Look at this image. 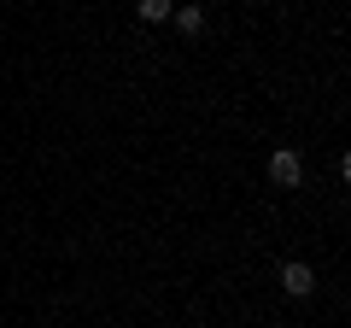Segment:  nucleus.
<instances>
[{"mask_svg": "<svg viewBox=\"0 0 351 328\" xmlns=\"http://www.w3.org/2000/svg\"><path fill=\"white\" fill-rule=\"evenodd\" d=\"M299 176H304V159L293 147L269 152V182H276V188H299Z\"/></svg>", "mask_w": 351, "mask_h": 328, "instance_id": "nucleus-1", "label": "nucleus"}, {"mask_svg": "<svg viewBox=\"0 0 351 328\" xmlns=\"http://www.w3.org/2000/svg\"><path fill=\"white\" fill-rule=\"evenodd\" d=\"M281 293H293V299H311V293H316V270L299 264V258H293V264H281Z\"/></svg>", "mask_w": 351, "mask_h": 328, "instance_id": "nucleus-2", "label": "nucleus"}, {"mask_svg": "<svg viewBox=\"0 0 351 328\" xmlns=\"http://www.w3.org/2000/svg\"><path fill=\"white\" fill-rule=\"evenodd\" d=\"M176 30H182V36H199V30H205V6H176Z\"/></svg>", "mask_w": 351, "mask_h": 328, "instance_id": "nucleus-3", "label": "nucleus"}, {"mask_svg": "<svg viewBox=\"0 0 351 328\" xmlns=\"http://www.w3.org/2000/svg\"><path fill=\"white\" fill-rule=\"evenodd\" d=\"M135 12H141V18H147V24H164V18H170V12H176V0H141Z\"/></svg>", "mask_w": 351, "mask_h": 328, "instance_id": "nucleus-4", "label": "nucleus"}]
</instances>
